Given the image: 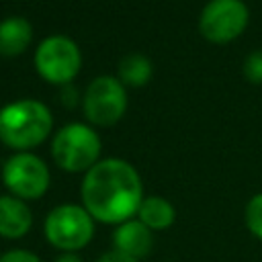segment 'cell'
Instances as JSON below:
<instances>
[{
    "label": "cell",
    "instance_id": "9a60e30c",
    "mask_svg": "<svg viewBox=\"0 0 262 262\" xmlns=\"http://www.w3.org/2000/svg\"><path fill=\"white\" fill-rule=\"evenodd\" d=\"M0 262H43L35 252L25 250V248H12L0 254Z\"/></svg>",
    "mask_w": 262,
    "mask_h": 262
},
{
    "label": "cell",
    "instance_id": "8992f818",
    "mask_svg": "<svg viewBox=\"0 0 262 262\" xmlns=\"http://www.w3.org/2000/svg\"><path fill=\"white\" fill-rule=\"evenodd\" d=\"M80 63L82 57L78 45L61 35L47 37L35 51V68L51 84L70 82L78 74Z\"/></svg>",
    "mask_w": 262,
    "mask_h": 262
},
{
    "label": "cell",
    "instance_id": "52a82bcc",
    "mask_svg": "<svg viewBox=\"0 0 262 262\" xmlns=\"http://www.w3.org/2000/svg\"><path fill=\"white\" fill-rule=\"evenodd\" d=\"M127 108V94L119 78L100 76L96 78L84 96V115L94 125L117 123Z\"/></svg>",
    "mask_w": 262,
    "mask_h": 262
},
{
    "label": "cell",
    "instance_id": "6da1fadb",
    "mask_svg": "<svg viewBox=\"0 0 262 262\" xmlns=\"http://www.w3.org/2000/svg\"><path fill=\"white\" fill-rule=\"evenodd\" d=\"M82 207L94 221L121 225L133 219L143 201V184L137 170L119 158L96 162L84 176Z\"/></svg>",
    "mask_w": 262,
    "mask_h": 262
},
{
    "label": "cell",
    "instance_id": "3957f363",
    "mask_svg": "<svg viewBox=\"0 0 262 262\" xmlns=\"http://www.w3.org/2000/svg\"><path fill=\"white\" fill-rule=\"evenodd\" d=\"M43 233L51 248L59 250L61 254H76L92 242L94 219L82 205L63 203L47 213Z\"/></svg>",
    "mask_w": 262,
    "mask_h": 262
},
{
    "label": "cell",
    "instance_id": "e0dca14e",
    "mask_svg": "<svg viewBox=\"0 0 262 262\" xmlns=\"http://www.w3.org/2000/svg\"><path fill=\"white\" fill-rule=\"evenodd\" d=\"M96 262H141V260H135V258H131V256H127V254H123V252L113 248L108 252H102Z\"/></svg>",
    "mask_w": 262,
    "mask_h": 262
},
{
    "label": "cell",
    "instance_id": "ac0fdd59",
    "mask_svg": "<svg viewBox=\"0 0 262 262\" xmlns=\"http://www.w3.org/2000/svg\"><path fill=\"white\" fill-rule=\"evenodd\" d=\"M53 262H84L78 254H74V252H68V254H59Z\"/></svg>",
    "mask_w": 262,
    "mask_h": 262
},
{
    "label": "cell",
    "instance_id": "8fae6325",
    "mask_svg": "<svg viewBox=\"0 0 262 262\" xmlns=\"http://www.w3.org/2000/svg\"><path fill=\"white\" fill-rule=\"evenodd\" d=\"M137 219L151 231H162L174 223L176 209L164 196H143L139 211H137Z\"/></svg>",
    "mask_w": 262,
    "mask_h": 262
},
{
    "label": "cell",
    "instance_id": "5b68a950",
    "mask_svg": "<svg viewBox=\"0 0 262 262\" xmlns=\"http://www.w3.org/2000/svg\"><path fill=\"white\" fill-rule=\"evenodd\" d=\"M2 180L12 196H18L23 201H35L47 192L51 178L41 158H37L35 154L18 151L4 162Z\"/></svg>",
    "mask_w": 262,
    "mask_h": 262
},
{
    "label": "cell",
    "instance_id": "5bb4252c",
    "mask_svg": "<svg viewBox=\"0 0 262 262\" xmlns=\"http://www.w3.org/2000/svg\"><path fill=\"white\" fill-rule=\"evenodd\" d=\"M244 219H246V227L250 229V233L262 242V192L248 201Z\"/></svg>",
    "mask_w": 262,
    "mask_h": 262
},
{
    "label": "cell",
    "instance_id": "2e32d148",
    "mask_svg": "<svg viewBox=\"0 0 262 262\" xmlns=\"http://www.w3.org/2000/svg\"><path fill=\"white\" fill-rule=\"evenodd\" d=\"M244 72H246V76H248L250 82L262 84V53H252V55H248L246 66H244Z\"/></svg>",
    "mask_w": 262,
    "mask_h": 262
},
{
    "label": "cell",
    "instance_id": "9c48e42d",
    "mask_svg": "<svg viewBox=\"0 0 262 262\" xmlns=\"http://www.w3.org/2000/svg\"><path fill=\"white\" fill-rule=\"evenodd\" d=\"M113 248L135 260H143L154 248V231L145 227L139 219H129L117 225L113 233Z\"/></svg>",
    "mask_w": 262,
    "mask_h": 262
},
{
    "label": "cell",
    "instance_id": "7c38bea8",
    "mask_svg": "<svg viewBox=\"0 0 262 262\" xmlns=\"http://www.w3.org/2000/svg\"><path fill=\"white\" fill-rule=\"evenodd\" d=\"M33 31L29 20L20 16H10L0 23V55H18L31 43Z\"/></svg>",
    "mask_w": 262,
    "mask_h": 262
},
{
    "label": "cell",
    "instance_id": "30bf717a",
    "mask_svg": "<svg viewBox=\"0 0 262 262\" xmlns=\"http://www.w3.org/2000/svg\"><path fill=\"white\" fill-rule=\"evenodd\" d=\"M33 227V213L27 201L4 194L0 196V237L4 239H20Z\"/></svg>",
    "mask_w": 262,
    "mask_h": 262
},
{
    "label": "cell",
    "instance_id": "4fadbf2b",
    "mask_svg": "<svg viewBox=\"0 0 262 262\" xmlns=\"http://www.w3.org/2000/svg\"><path fill=\"white\" fill-rule=\"evenodd\" d=\"M151 76V63L143 55H127L119 63V80L129 86H143Z\"/></svg>",
    "mask_w": 262,
    "mask_h": 262
},
{
    "label": "cell",
    "instance_id": "277c9868",
    "mask_svg": "<svg viewBox=\"0 0 262 262\" xmlns=\"http://www.w3.org/2000/svg\"><path fill=\"white\" fill-rule=\"evenodd\" d=\"M51 156L66 172H88L98 162L100 139L90 127L72 123L57 131L51 143Z\"/></svg>",
    "mask_w": 262,
    "mask_h": 262
},
{
    "label": "cell",
    "instance_id": "7a4b0ae2",
    "mask_svg": "<svg viewBox=\"0 0 262 262\" xmlns=\"http://www.w3.org/2000/svg\"><path fill=\"white\" fill-rule=\"evenodd\" d=\"M51 131V113L37 100H18L0 108V139L25 151L39 145Z\"/></svg>",
    "mask_w": 262,
    "mask_h": 262
},
{
    "label": "cell",
    "instance_id": "ba28073f",
    "mask_svg": "<svg viewBox=\"0 0 262 262\" xmlns=\"http://www.w3.org/2000/svg\"><path fill=\"white\" fill-rule=\"evenodd\" d=\"M248 25V8L242 0H211L199 20L201 33L213 43H227Z\"/></svg>",
    "mask_w": 262,
    "mask_h": 262
}]
</instances>
